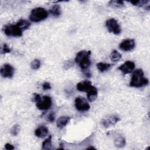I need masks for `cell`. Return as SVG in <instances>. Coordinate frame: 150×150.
Masks as SVG:
<instances>
[{"mask_svg": "<svg viewBox=\"0 0 150 150\" xmlns=\"http://www.w3.org/2000/svg\"><path fill=\"white\" fill-rule=\"evenodd\" d=\"M108 5L112 8H121L124 6V2L122 1H111L108 3Z\"/></svg>", "mask_w": 150, "mask_h": 150, "instance_id": "cell-23", "label": "cell"}, {"mask_svg": "<svg viewBox=\"0 0 150 150\" xmlns=\"http://www.w3.org/2000/svg\"><path fill=\"white\" fill-rule=\"evenodd\" d=\"M11 52V49L10 48H9V47L8 46V45L6 44H4L3 47H2V53H9Z\"/></svg>", "mask_w": 150, "mask_h": 150, "instance_id": "cell-27", "label": "cell"}, {"mask_svg": "<svg viewBox=\"0 0 150 150\" xmlns=\"http://www.w3.org/2000/svg\"><path fill=\"white\" fill-rule=\"evenodd\" d=\"M96 149L94 146H89L87 148V149Z\"/></svg>", "mask_w": 150, "mask_h": 150, "instance_id": "cell-32", "label": "cell"}, {"mask_svg": "<svg viewBox=\"0 0 150 150\" xmlns=\"http://www.w3.org/2000/svg\"><path fill=\"white\" fill-rule=\"evenodd\" d=\"M130 3L135 6L138 7L144 6L145 9L149 10V1H130Z\"/></svg>", "mask_w": 150, "mask_h": 150, "instance_id": "cell-16", "label": "cell"}, {"mask_svg": "<svg viewBox=\"0 0 150 150\" xmlns=\"http://www.w3.org/2000/svg\"><path fill=\"white\" fill-rule=\"evenodd\" d=\"M91 86L92 84L91 81L88 80H85L77 83V89L80 91L87 92Z\"/></svg>", "mask_w": 150, "mask_h": 150, "instance_id": "cell-12", "label": "cell"}, {"mask_svg": "<svg viewBox=\"0 0 150 150\" xmlns=\"http://www.w3.org/2000/svg\"><path fill=\"white\" fill-rule=\"evenodd\" d=\"M48 16V12L43 8H36L31 11L29 19L33 22H40Z\"/></svg>", "mask_w": 150, "mask_h": 150, "instance_id": "cell-3", "label": "cell"}, {"mask_svg": "<svg viewBox=\"0 0 150 150\" xmlns=\"http://www.w3.org/2000/svg\"><path fill=\"white\" fill-rule=\"evenodd\" d=\"M135 68V63L131 61H127L124 64H121L118 69L124 74H128L132 71Z\"/></svg>", "mask_w": 150, "mask_h": 150, "instance_id": "cell-11", "label": "cell"}, {"mask_svg": "<svg viewBox=\"0 0 150 150\" xmlns=\"http://www.w3.org/2000/svg\"><path fill=\"white\" fill-rule=\"evenodd\" d=\"M148 83V79L144 76L142 70L138 69L133 72L129 86L134 87H141L147 85Z\"/></svg>", "mask_w": 150, "mask_h": 150, "instance_id": "cell-2", "label": "cell"}, {"mask_svg": "<svg viewBox=\"0 0 150 150\" xmlns=\"http://www.w3.org/2000/svg\"><path fill=\"white\" fill-rule=\"evenodd\" d=\"M36 103V107L39 110H48L51 107L52 101L50 97L45 96Z\"/></svg>", "mask_w": 150, "mask_h": 150, "instance_id": "cell-7", "label": "cell"}, {"mask_svg": "<svg viewBox=\"0 0 150 150\" xmlns=\"http://www.w3.org/2000/svg\"><path fill=\"white\" fill-rule=\"evenodd\" d=\"M20 129H21L20 125L18 124H15L12 127L11 129V133L13 136H16L18 134L19 132L20 131Z\"/></svg>", "mask_w": 150, "mask_h": 150, "instance_id": "cell-24", "label": "cell"}, {"mask_svg": "<svg viewBox=\"0 0 150 150\" xmlns=\"http://www.w3.org/2000/svg\"><path fill=\"white\" fill-rule=\"evenodd\" d=\"M50 13L54 17H58L61 13L60 7L59 5H53L49 11Z\"/></svg>", "mask_w": 150, "mask_h": 150, "instance_id": "cell-20", "label": "cell"}, {"mask_svg": "<svg viewBox=\"0 0 150 150\" xmlns=\"http://www.w3.org/2000/svg\"><path fill=\"white\" fill-rule=\"evenodd\" d=\"M90 54L91 51L90 50H81L79 52L76 56L74 59L75 62L79 66L83 71H87L90 66Z\"/></svg>", "mask_w": 150, "mask_h": 150, "instance_id": "cell-1", "label": "cell"}, {"mask_svg": "<svg viewBox=\"0 0 150 150\" xmlns=\"http://www.w3.org/2000/svg\"><path fill=\"white\" fill-rule=\"evenodd\" d=\"M42 87H43V88L44 90H50L51 88V86H50V83L48 82L44 83L42 85Z\"/></svg>", "mask_w": 150, "mask_h": 150, "instance_id": "cell-28", "label": "cell"}, {"mask_svg": "<svg viewBox=\"0 0 150 150\" xmlns=\"http://www.w3.org/2000/svg\"><path fill=\"white\" fill-rule=\"evenodd\" d=\"M40 98H41V97H40V95H39V94L35 93V94H33V97L32 100H33V101H35V102L36 103V102H38Z\"/></svg>", "mask_w": 150, "mask_h": 150, "instance_id": "cell-29", "label": "cell"}, {"mask_svg": "<svg viewBox=\"0 0 150 150\" xmlns=\"http://www.w3.org/2000/svg\"><path fill=\"white\" fill-rule=\"evenodd\" d=\"M5 149H7V150H11V149H13L15 148L14 146H13L12 144H9V143H7V144H5Z\"/></svg>", "mask_w": 150, "mask_h": 150, "instance_id": "cell-30", "label": "cell"}, {"mask_svg": "<svg viewBox=\"0 0 150 150\" xmlns=\"http://www.w3.org/2000/svg\"><path fill=\"white\" fill-rule=\"evenodd\" d=\"M48 133V128L45 125L39 126L37 128L35 131V134L36 137L39 138L45 137Z\"/></svg>", "mask_w": 150, "mask_h": 150, "instance_id": "cell-14", "label": "cell"}, {"mask_svg": "<svg viewBox=\"0 0 150 150\" xmlns=\"http://www.w3.org/2000/svg\"><path fill=\"white\" fill-rule=\"evenodd\" d=\"M4 32L8 36L19 37L22 35V30L16 25H8L4 27Z\"/></svg>", "mask_w": 150, "mask_h": 150, "instance_id": "cell-4", "label": "cell"}, {"mask_svg": "<svg viewBox=\"0 0 150 150\" xmlns=\"http://www.w3.org/2000/svg\"><path fill=\"white\" fill-rule=\"evenodd\" d=\"M15 69L9 64H5L1 68V74L4 78H11L13 76Z\"/></svg>", "mask_w": 150, "mask_h": 150, "instance_id": "cell-8", "label": "cell"}, {"mask_svg": "<svg viewBox=\"0 0 150 150\" xmlns=\"http://www.w3.org/2000/svg\"><path fill=\"white\" fill-rule=\"evenodd\" d=\"M74 103L76 109L79 111H86L90 108V105L87 101L83 97L80 96L76 97Z\"/></svg>", "mask_w": 150, "mask_h": 150, "instance_id": "cell-6", "label": "cell"}, {"mask_svg": "<svg viewBox=\"0 0 150 150\" xmlns=\"http://www.w3.org/2000/svg\"><path fill=\"white\" fill-rule=\"evenodd\" d=\"M97 94H98L97 89L96 87H94L93 86H92L88 89V90L87 91V98L91 102L94 101L96 99V98L97 97Z\"/></svg>", "mask_w": 150, "mask_h": 150, "instance_id": "cell-13", "label": "cell"}, {"mask_svg": "<svg viewBox=\"0 0 150 150\" xmlns=\"http://www.w3.org/2000/svg\"><path fill=\"white\" fill-rule=\"evenodd\" d=\"M114 145L118 148H122L125 145V139L121 136L117 137L114 139Z\"/></svg>", "mask_w": 150, "mask_h": 150, "instance_id": "cell-19", "label": "cell"}, {"mask_svg": "<svg viewBox=\"0 0 150 150\" xmlns=\"http://www.w3.org/2000/svg\"><path fill=\"white\" fill-rule=\"evenodd\" d=\"M96 66L98 70L101 72H104L105 71H107L112 67V64L109 63H105L103 62L98 63Z\"/></svg>", "mask_w": 150, "mask_h": 150, "instance_id": "cell-18", "label": "cell"}, {"mask_svg": "<svg viewBox=\"0 0 150 150\" xmlns=\"http://www.w3.org/2000/svg\"><path fill=\"white\" fill-rule=\"evenodd\" d=\"M47 120L48 121H49L50 122H52L53 121H54V112L52 111L49 114Z\"/></svg>", "mask_w": 150, "mask_h": 150, "instance_id": "cell-26", "label": "cell"}, {"mask_svg": "<svg viewBox=\"0 0 150 150\" xmlns=\"http://www.w3.org/2000/svg\"><path fill=\"white\" fill-rule=\"evenodd\" d=\"M71 65H73V63H72V62H71V61H70V62H66V64H65V65H64V68H65V69H66L67 66H69V68L70 67H71Z\"/></svg>", "mask_w": 150, "mask_h": 150, "instance_id": "cell-31", "label": "cell"}, {"mask_svg": "<svg viewBox=\"0 0 150 150\" xmlns=\"http://www.w3.org/2000/svg\"><path fill=\"white\" fill-rule=\"evenodd\" d=\"M135 46V43L134 39H125L121 42L119 47L123 51H130L132 50Z\"/></svg>", "mask_w": 150, "mask_h": 150, "instance_id": "cell-9", "label": "cell"}, {"mask_svg": "<svg viewBox=\"0 0 150 150\" xmlns=\"http://www.w3.org/2000/svg\"><path fill=\"white\" fill-rule=\"evenodd\" d=\"M52 135H49L42 143V148L43 149H50L52 147Z\"/></svg>", "mask_w": 150, "mask_h": 150, "instance_id": "cell-21", "label": "cell"}, {"mask_svg": "<svg viewBox=\"0 0 150 150\" xmlns=\"http://www.w3.org/2000/svg\"><path fill=\"white\" fill-rule=\"evenodd\" d=\"M70 118H71L69 116H62L59 117L56 122L57 127L60 129L63 128L67 124Z\"/></svg>", "mask_w": 150, "mask_h": 150, "instance_id": "cell-15", "label": "cell"}, {"mask_svg": "<svg viewBox=\"0 0 150 150\" xmlns=\"http://www.w3.org/2000/svg\"><path fill=\"white\" fill-rule=\"evenodd\" d=\"M110 58L112 62H117L121 58V55L117 50H114L110 54Z\"/></svg>", "mask_w": 150, "mask_h": 150, "instance_id": "cell-22", "label": "cell"}, {"mask_svg": "<svg viewBox=\"0 0 150 150\" xmlns=\"http://www.w3.org/2000/svg\"><path fill=\"white\" fill-rule=\"evenodd\" d=\"M31 68L34 70L38 69L40 66V61L39 59H35L33 60L30 64Z\"/></svg>", "mask_w": 150, "mask_h": 150, "instance_id": "cell-25", "label": "cell"}, {"mask_svg": "<svg viewBox=\"0 0 150 150\" xmlns=\"http://www.w3.org/2000/svg\"><path fill=\"white\" fill-rule=\"evenodd\" d=\"M105 25L108 30L115 35H119L121 32L120 25L118 24L117 21L114 18H111L107 20Z\"/></svg>", "mask_w": 150, "mask_h": 150, "instance_id": "cell-5", "label": "cell"}, {"mask_svg": "<svg viewBox=\"0 0 150 150\" xmlns=\"http://www.w3.org/2000/svg\"><path fill=\"white\" fill-rule=\"evenodd\" d=\"M120 120V119L118 117L115 115H112V116H110L103 119L101 121V124L105 128H108L117 123Z\"/></svg>", "mask_w": 150, "mask_h": 150, "instance_id": "cell-10", "label": "cell"}, {"mask_svg": "<svg viewBox=\"0 0 150 150\" xmlns=\"http://www.w3.org/2000/svg\"><path fill=\"white\" fill-rule=\"evenodd\" d=\"M16 25L21 28V29L23 31L25 30L28 29L30 26V23L25 19H20L16 23Z\"/></svg>", "mask_w": 150, "mask_h": 150, "instance_id": "cell-17", "label": "cell"}]
</instances>
